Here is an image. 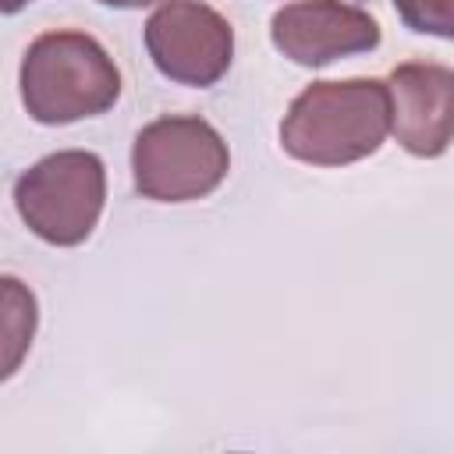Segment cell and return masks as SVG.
<instances>
[{
  "label": "cell",
  "instance_id": "6da1fadb",
  "mask_svg": "<svg viewBox=\"0 0 454 454\" xmlns=\"http://www.w3.org/2000/svg\"><path fill=\"white\" fill-rule=\"evenodd\" d=\"M390 131V89L376 78L312 82L294 96L280 145L312 167H344L372 156Z\"/></svg>",
  "mask_w": 454,
  "mask_h": 454
},
{
  "label": "cell",
  "instance_id": "7a4b0ae2",
  "mask_svg": "<svg viewBox=\"0 0 454 454\" xmlns=\"http://www.w3.org/2000/svg\"><path fill=\"white\" fill-rule=\"evenodd\" d=\"M121 96V71L85 32H46L21 60V103L39 124L106 114Z\"/></svg>",
  "mask_w": 454,
  "mask_h": 454
},
{
  "label": "cell",
  "instance_id": "3957f363",
  "mask_svg": "<svg viewBox=\"0 0 454 454\" xmlns=\"http://www.w3.org/2000/svg\"><path fill=\"white\" fill-rule=\"evenodd\" d=\"M231 153L202 117H160L135 135V188L153 202H192L220 188Z\"/></svg>",
  "mask_w": 454,
  "mask_h": 454
},
{
  "label": "cell",
  "instance_id": "277c9868",
  "mask_svg": "<svg viewBox=\"0 0 454 454\" xmlns=\"http://www.w3.org/2000/svg\"><path fill=\"white\" fill-rule=\"evenodd\" d=\"M106 199L103 160L85 149H64L14 181V206L28 231L50 245H82Z\"/></svg>",
  "mask_w": 454,
  "mask_h": 454
},
{
  "label": "cell",
  "instance_id": "5b68a950",
  "mask_svg": "<svg viewBox=\"0 0 454 454\" xmlns=\"http://www.w3.org/2000/svg\"><path fill=\"white\" fill-rule=\"evenodd\" d=\"M145 50L170 82L206 89L231 67L234 28L202 0H163L145 21Z\"/></svg>",
  "mask_w": 454,
  "mask_h": 454
},
{
  "label": "cell",
  "instance_id": "8992f818",
  "mask_svg": "<svg viewBox=\"0 0 454 454\" xmlns=\"http://www.w3.org/2000/svg\"><path fill=\"white\" fill-rule=\"evenodd\" d=\"M273 46L301 67H323L337 57L380 46V25L340 0H298L273 14Z\"/></svg>",
  "mask_w": 454,
  "mask_h": 454
},
{
  "label": "cell",
  "instance_id": "52a82bcc",
  "mask_svg": "<svg viewBox=\"0 0 454 454\" xmlns=\"http://www.w3.org/2000/svg\"><path fill=\"white\" fill-rule=\"evenodd\" d=\"M390 128L411 156H440L454 142V71L411 60L390 71Z\"/></svg>",
  "mask_w": 454,
  "mask_h": 454
},
{
  "label": "cell",
  "instance_id": "ba28073f",
  "mask_svg": "<svg viewBox=\"0 0 454 454\" xmlns=\"http://www.w3.org/2000/svg\"><path fill=\"white\" fill-rule=\"evenodd\" d=\"M35 333V298L14 277L4 280V376H14Z\"/></svg>",
  "mask_w": 454,
  "mask_h": 454
},
{
  "label": "cell",
  "instance_id": "9c48e42d",
  "mask_svg": "<svg viewBox=\"0 0 454 454\" xmlns=\"http://www.w3.org/2000/svg\"><path fill=\"white\" fill-rule=\"evenodd\" d=\"M394 7L411 32L454 39V0H394Z\"/></svg>",
  "mask_w": 454,
  "mask_h": 454
},
{
  "label": "cell",
  "instance_id": "30bf717a",
  "mask_svg": "<svg viewBox=\"0 0 454 454\" xmlns=\"http://www.w3.org/2000/svg\"><path fill=\"white\" fill-rule=\"evenodd\" d=\"M99 4H106V7H149L153 0H99Z\"/></svg>",
  "mask_w": 454,
  "mask_h": 454
},
{
  "label": "cell",
  "instance_id": "8fae6325",
  "mask_svg": "<svg viewBox=\"0 0 454 454\" xmlns=\"http://www.w3.org/2000/svg\"><path fill=\"white\" fill-rule=\"evenodd\" d=\"M25 4H32V0H0V7H4V14H14V11H21Z\"/></svg>",
  "mask_w": 454,
  "mask_h": 454
}]
</instances>
